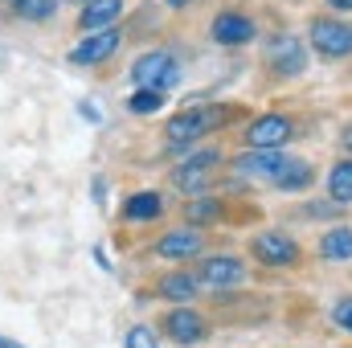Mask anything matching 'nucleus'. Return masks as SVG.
<instances>
[{"label": "nucleus", "mask_w": 352, "mask_h": 348, "mask_svg": "<svg viewBox=\"0 0 352 348\" xmlns=\"http://www.w3.org/2000/svg\"><path fill=\"white\" fill-rule=\"evenodd\" d=\"M320 259L324 262H349L352 259V226H336L320 238Z\"/></svg>", "instance_id": "nucleus-15"}, {"label": "nucleus", "mask_w": 352, "mask_h": 348, "mask_svg": "<svg viewBox=\"0 0 352 348\" xmlns=\"http://www.w3.org/2000/svg\"><path fill=\"white\" fill-rule=\"evenodd\" d=\"M217 213H221L217 197H197V201H188V205H184V217H188V226H205V221H217Z\"/></svg>", "instance_id": "nucleus-19"}, {"label": "nucleus", "mask_w": 352, "mask_h": 348, "mask_svg": "<svg viewBox=\"0 0 352 348\" xmlns=\"http://www.w3.org/2000/svg\"><path fill=\"white\" fill-rule=\"evenodd\" d=\"M230 119V111L226 107H188V111H180L168 119V144H192V140H201V135H209V131H217L221 123Z\"/></svg>", "instance_id": "nucleus-1"}, {"label": "nucleus", "mask_w": 352, "mask_h": 348, "mask_svg": "<svg viewBox=\"0 0 352 348\" xmlns=\"http://www.w3.org/2000/svg\"><path fill=\"white\" fill-rule=\"evenodd\" d=\"M123 348H156V332H152V328H131L127 340H123Z\"/></svg>", "instance_id": "nucleus-23"}, {"label": "nucleus", "mask_w": 352, "mask_h": 348, "mask_svg": "<svg viewBox=\"0 0 352 348\" xmlns=\"http://www.w3.org/2000/svg\"><path fill=\"white\" fill-rule=\"evenodd\" d=\"M16 4V12L25 17V21H45V17H54V8H58V0H12Z\"/></svg>", "instance_id": "nucleus-22"}, {"label": "nucleus", "mask_w": 352, "mask_h": 348, "mask_svg": "<svg viewBox=\"0 0 352 348\" xmlns=\"http://www.w3.org/2000/svg\"><path fill=\"white\" fill-rule=\"evenodd\" d=\"M160 213H164L160 193H135V197L123 205V217H127V221H156Z\"/></svg>", "instance_id": "nucleus-17"}, {"label": "nucleus", "mask_w": 352, "mask_h": 348, "mask_svg": "<svg viewBox=\"0 0 352 348\" xmlns=\"http://www.w3.org/2000/svg\"><path fill=\"white\" fill-rule=\"evenodd\" d=\"M328 197H332V205H349L352 201V160H340L328 173Z\"/></svg>", "instance_id": "nucleus-18"}, {"label": "nucleus", "mask_w": 352, "mask_h": 348, "mask_svg": "<svg viewBox=\"0 0 352 348\" xmlns=\"http://www.w3.org/2000/svg\"><path fill=\"white\" fill-rule=\"evenodd\" d=\"M283 152H274V148H250V152H242L238 160H234V173L238 176H263V180H270V176L283 168Z\"/></svg>", "instance_id": "nucleus-12"}, {"label": "nucleus", "mask_w": 352, "mask_h": 348, "mask_svg": "<svg viewBox=\"0 0 352 348\" xmlns=\"http://www.w3.org/2000/svg\"><path fill=\"white\" fill-rule=\"evenodd\" d=\"M266 66H270L274 74H303V66H307L303 41L291 37V33H278V37L266 45Z\"/></svg>", "instance_id": "nucleus-6"}, {"label": "nucleus", "mask_w": 352, "mask_h": 348, "mask_svg": "<svg viewBox=\"0 0 352 348\" xmlns=\"http://www.w3.org/2000/svg\"><path fill=\"white\" fill-rule=\"evenodd\" d=\"M131 78L140 83V87H152V90H168L180 83V66H176L173 54H164V50H156V54H144L135 66H131Z\"/></svg>", "instance_id": "nucleus-3"}, {"label": "nucleus", "mask_w": 352, "mask_h": 348, "mask_svg": "<svg viewBox=\"0 0 352 348\" xmlns=\"http://www.w3.org/2000/svg\"><path fill=\"white\" fill-rule=\"evenodd\" d=\"M307 33H311V50L320 58H349L352 54V25L340 17H316Z\"/></svg>", "instance_id": "nucleus-2"}, {"label": "nucleus", "mask_w": 352, "mask_h": 348, "mask_svg": "<svg viewBox=\"0 0 352 348\" xmlns=\"http://www.w3.org/2000/svg\"><path fill=\"white\" fill-rule=\"evenodd\" d=\"M123 17V0H87L82 12H78V25L82 33H94V29H107Z\"/></svg>", "instance_id": "nucleus-13"}, {"label": "nucleus", "mask_w": 352, "mask_h": 348, "mask_svg": "<svg viewBox=\"0 0 352 348\" xmlns=\"http://www.w3.org/2000/svg\"><path fill=\"white\" fill-rule=\"evenodd\" d=\"M328 4H332L336 12H352V0H328Z\"/></svg>", "instance_id": "nucleus-25"}, {"label": "nucleus", "mask_w": 352, "mask_h": 348, "mask_svg": "<svg viewBox=\"0 0 352 348\" xmlns=\"http://www.w3.org/2000/svg\"><path fill=\"white\" fill-rule=\"evenodd\" d=\"M254 259L263 262V266H295L299 262V246L287 238V234H278V230H266L254 238Z\"/></svg>", "instance_id": "nucleus-8"}, {"label": "nucleus", "mask_w": 352, "mask_h": 348, "mask_svg": "<svg viewBox=\"0 0 352 348\" xmlns=\"http://www.w3.org/2000/svg\"><path fill=\"white\" fill-rule=\"evenodd\" d=\"M270 184H278L283 193H299V188H307V184H311V164H307V160H299V156H287V160H283V168L270 176Z\"/></svg>", "instance_id": "nucleus-14"}, {"label": "nucleus", "mask_w": 352, "mask_h": 348, "mask_svg": "<svg viewBox=\"0 0 352 348\" xmlns=\"http://www.w3.org/2000/svg\"><path fill=\"white\" fill-rule=\"evenodd\" d=\"M209 33H213L217 45H250L258 29H254V21L246 12H217L213 25H209Z\"/></svg>", "instance_id": "nucleus-9"}, {"label": "nucleus", "mask_w": 352, "mask_h": 348, "mask_svg": "<svg viewBox=\"0 0 352 348\" xmlns=\"http://www.w3.org/2000/svg\"><path fill=\"white\" fill-rule=\"evenodd\" d=\"M0 348H21L16 340H8V336H0Z\"/></svg>", "instance_id": "nucleus-28"}, {"label": "nucleus", "mask_w": 352, "mask_h": 348, "mask_svg": "<svg viewBox=\"0 0 352 348\" xmlns=\"http://www.w3.org/2000/svg\"><path fill=\"white\" fill-rule=\"evenodd\" d=\"M156 295H160V299H173V303H188V299L197 295V279H192V274H184V270L164 274V279L156 283Z\"/></svg>", "instance_id": "nucleus-16"}, {"label": "nucleus", "mask_w": 352, "mask_h": 348, "mask_svg": "<svg viewBox=\"0 0 352 348\" xmlns=\"http://www.w3.org/2000/svg\"><path fill=\"white\" fill-rule=\"evenodd\" d=\"M242 135L250 148H283L291 140V119L287 115H258Z\"/></svg>", "instance_id": "nucleus-10"}, {"label": "nucleus", "mask_w": 352, "mask_h": 348, "mask_svg": "<svg viewBox=\"0 0 352 348\" xmlns=\"http://www.w3.org/2000/svg\"><path fill=\"white\" fill-rule=\"evenodd\" d=\"M201 246H205L201 230H173V234H164V238H160L152 250H156L160 259L184 262V259H192V254H201Z\"/></svg>", "instance_id": "nucleus-11"}, {"label": "nucleus", "mask_w": 352, "mask_h": 348, "mask_svg": "<svg viewBox=\"0 0 352 348\" xmlns=\"http://www.w3.org/2000/svg\"><path fill=\"white\" fill-rule=\"evenodd\" d=\"M160 328H164V336L176 340V345H201V340H205V332H209L205 316H197V312H192V307H184V303H180L176 312L164 316V324H160Z\"/></svg>", "instance_id": "nucleus-7"}, {"label": "nucleus", "mask_w": 352, "mask_h": 348, "mask_svg": "<svg viewBox=\"0 0 352 348\" xmlns=\"http://www.w3.org/2000/svg\"><path fill=\"white\" fill-rule=\"evenodd\" d=\"M332 320H336V328L352 332V299H340V303L332 307Z\"/></svg>", "instance_id": "nucleus-24"}, {"label": "nucleus", "mask_w": 352, "mask_h": 348, "mask_svg": "<svg viewBox=\"0 0 352 348\" xmlns=\"http://www.w3.org/2000/svg\"><path fill=\"white\" fill-rule=\"evenodd\" d=\"M168 8H184V4H192V0H164Z\"/></svg>", "instance_id": "nucleus-27"}, {"label": "nucleus", "mask_w": 352, "mask_h": 348, "mask_svg": "<svg viewBox=\"0 0 352 348\" xmlns=\"http://www.w3.org/2000/svg\"><path fill=\"white\" fill-rule=\"evenodd\" d=\"M135 115H152V111H160L164 107V90H152V87H140L131 94V102H127Z\"/></svg>", "instance_id": "nucleus-21"}, {"label": "nucleus", "mask_w": 352, "mask_h": 348, "mask_svg": "<svg viewBox=\"0 0 352 348\" xmlns=\"http://www.w3.org/2000/svg\"><path fill=\"white\" fill-rule=\"evenodd\" d=\"M242 279H246V266L230 254H213L197 266V287L205 291H226V287H238Z\"/></svg>", "instance_id": "nucleus-5"}, {"label": "nucleus", "mask_w": 352, "mask_h": 348, "mask_svg": "<svg viewBox=\"0 0 352 348\" xmlns=\"http://www.w3.org/2000/svg\"><path fill=\"white\" fill-rule=\"evenodd\" d=\"M209 176H213V168H192V164H184V168L173 173V184L184 188V193H201V188L209 184Z\"/></svg>", "instance_id": "nucleus-20"}, {"label": "nucleus", "mask_w": 352, "mask_h": 348, "mask_svg": "<svg viewBox=\"0 0 352 348\" xmlns=\"http://www.w3.org/2000/svg\"><path fill=\"white\" fill-rule=\"evenodd\" d=\"M344 148H349V152H352V123H349V127H344Z\"/></svg>", "instance_id": "nucleus-26"}, {"label": "nucleus", "mask_w": 352, "mask_h": 348, "mask_svg": "<svg viewBox=\"0 0 352 348\" xmlns=\"http://www.w3.org/2000/svg\"><path fill=\"white\" fill-rule=\"evenodd\" d=\"M119 41H123V33H119L115 25H107V29H94V33H87V37H82V41L70 50V62H74V66H102L107 58H115Z\"/></svg>", "instance_id": "nucleus-4"}]
</instances>
